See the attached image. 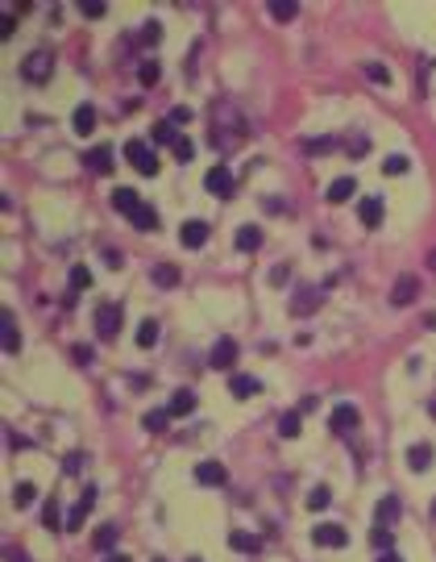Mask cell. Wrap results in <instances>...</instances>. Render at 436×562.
<instances>
[{"label":"cell","mask_w":436,"mask_h":562,"mask_svg":"<svg viewBox=\"0 0 436 562\" xmlns=\"http://www.w3.org/2000/svg\"><path fill=\"white\" fill-rule=\"evenodd\" d=\"M129 221H133V229H137V233H154V229H158V213H154L150 204H141Z\"/></svg>","instance_id":"cell-26"},{"label":"cell","mask_w":436,"mask_h":562,"mask_svg":"<svg viewBox=\"0 0 436 562\" xmlns=\"http://www.w3.org/2000/svg\"><path fill=\"white\" fill-rule=\"evenodd\" d=\"M116 534H121L116 525H100V529H96V538H91V550H96V554H112Z\"/></svg>","instance_id":"cell-23"},{"label":"cell","mask_w":436,"mask_h":562,"mask_svg":"<svg viewBox=\"0 0 436 562\" xmlns=\"http://www.w3.org/2000/svg\"><path fill=\"white\" fill-rule=\"evenodd\" d=\"M204 188H208L212 196L229 200V196H233V188H237V179H233V171H229V167H212V171L204 175Z\"/></svg>","instance_id":"cell-4"},{"label":"cell","mask_w":436,"mask_h":562,"mask_svg":"<svg viewBox=\"0 0 436 562\" xmlns=\"http://www.w3.org/2000/svg\"><path fill=\"white\" fill-rule=\"evenodd\" d=\"M312 542L324 546V550H345L349 546V534H345V525H316L312 529Z\"/></svg>","instance_id":"cell-5"},{"label":"cell","mask_w":436,"mask_h":562,"mask_svg":"<svg viewBox=\"0 0 436 562\" xmlns=\"http://www.w3.org/2000/svg\"><path fill=\"white\" fill-rule=\"evenodd\" d=\"M0 333H4V354H17L21 350V333H17V317L8 308L0 313Z\"/></svg>","instance_id":"cell-15"},{"label":"cell","mask_w":436,"mask_h":562,"mask_svg":"<svg viewBox=\"0 0 436 562\" xmlns=\"http://www.w3.org/2000/svg\"><path fill=\"white\" fill-rule=\"evenodd\" d=\"M141 425H146L150 433H166V425H171V413H166V408H154V413H146V417H141Z\"/></svg>","instance_id":"cell-30"},{"label":"cell","mask_w":436,"mask_h":562,"mask_svg":"<svg viewBox=\"0 0 436 562\" xmlns=\"http://www.w3.org/2000/svg\"><path fill=\"white\" fill-rule=\"evenodd\" d=\"M428 413H433V417H436V400H428Z\"/></svg>","instance_id":"cell-54"},{"label":"cell","mask_w":436,"mask_h":562,"mask_svg":"<svg viewBox=\"0 0 436 562\" xmlns=\"http://www.w3.org/2000/svg\"><path fill=\"white\" fill-rule=\"evenodd\" d=\"M366 150H370V138H366V133H354V138H349V154L358 158V154H366Z\"/></svg>","instance_id":"cell-43"},{"label":"cell","mask_w":436,"mask_h":562,"mask_svg":"<svg viewBox=\"0 0 436 562\" xmlns=\"http://www.w3.org/2000/svg\"><path fill=\"white\" fill-rule=\"evenodd\" d=\"M83 288H91V271L87 267H71V296L67 300H75V292H83Z\"/></svg>","instance_id":"cell-33"},{"label":"cell","mask_w":436,"mask_h":562,"mask_svg":"<svg viewBox=\"0 0 436 562\" xmlns=\"http://www.w3.org/2000/svg\"><path fill=\"white\" fill-rule=\"evenodd\" d=\"M154 562H162V559H154Z\"/></svg>","instance_id":"cell-56"},{"label":"cell","mask_w":436,"mask_h":562,"mask_svg":"<svg viewBox=\"0 0 436 562\" xmlns=\"http://www.w3.org/2000/svg\"><path fill=\"white\" fill-rule=\"evenodd\" d=\"M229 546L241 550V554H258V550H262V538H254V534H245V529H233V534H229Z\"/></svg>","instance_id":"cell-24"},{"label":"cell","mask_w":436,"mask_h":562,"mask_svg":"<svg viewBox=\"0 0 436 562\" xmlns=\"http://www.w3.org/2000/svg\"><path fill=\"white\" fill-rule=\"evenodd\" d=\"M270 17H274V21H295V17H299V4H287V0H270Z\"/></svg>","instance_id":"cell-32"},{"label":"cell","mask_w":436,"mask_h":562,"mask_svg":"<svg viewBox=\"0 0 436 562\" xmlns=\"http://www.w3.org/2000/svg\"><path fill=\"white\" fill-rule=\"evenodd\" d=\"M329 504H333V492H329L324 484L308 492V509H312V513H320V509H329Z\"/></svg>","instance_id":"cell-36"},{"label":"cell","mask_w":436,"mask_h":562,"mask_svg":"<svg viewBox=\"0 0 436 562\" xmlns=\"http://www.w3.org/2000/svg\"><path fill=\"white\" fill-rule=\"evenodd\" d=\"M79 467H83V454H67L62 471H67V475H79Z\"/></svg>","instance_id":"cell-46"},{"label":"cell","mask_w":436,"mask_h":562,"mask_svg":"<svg viewBox=\"0 0 436 562\" xmlns=\"http://www.w3.org/2000/svg\"><path fill=\"white\" fill-rule=\"evenodd\" d=\"M150 138H154L158 146H175V142H179V129H175V121L166 117V121H158V125H154V133H150Z\"/></svg>","instance_id":"cell-28"},{"label":"cell","mask_w":436,"mask_h":562,"mask_svg":"<svg viewBox=\"0 0 436 562\" xmlns=\"http://www.w3.org/2000/svg\"><path fill=\"white\" fill-rule=\"evenodd\" d=\"M79 13H83V17H104V4H91V0H83V4H79Z\"/></svg>","instance_id":"cell-47"},{"label":"cell","mask_w":436,"mask_h":562,"mask_svg":"<svg viewBox=\"0 0 436 562\" xmlns=\"http://www.w3.org/2000/svg\"><path fill=\"white\" fill-rule=\"evenodd\" d=\"M262 246V229L258 225H241L237 229V250H258Z\"/></svg>","instance_id":"cell-29"},{"label":"cell","mask_w":436,"mask_h":562,"mask_svg":"<svg viewBox=\"0 0 436 562\" xmlns=\"http://www.w3.org/2000/svg\"><path fill=\"white\" fill-rule=\"evenodd\" d=\"M299 425H304V417H299V413H283L279 433H283V438H299Z\"/></svg>","instance_id":"cell-39"},{"label":"cell","mask_w":436,"mask_h":562,"mask_svg":"<svg viewBox=\"0 0 436 562\" xmlns=\"http://www.w3.org/2000/svg\"><path fill=\"white\" fill-rule=\"evenodd\" d=\"M416 296H420V279H416V275H399L395 288H391V304H395V308H408Z\"/></svg>","instance_id":"cell-7"},{"label":"cell","mask_w":436,"mask_h":562,"mask_svg":"<svg viewBox=\"0 0 436 562\" xmlns=\"http://www.w3.org/2000/svg\"><path fill=\"white\" fill-rule=\"evenodd\" d=\"M104 562H129L125 554H104Z\"/></svg>","instance_id":"cell-52"},{"label":"cell","mask_w":436,"mask_h":562,"mask_svg":"<svg viewBox=\"0 0 436 562\" xmlns=\"http://www.w3.org/2000/svg\"><path fill=\"white\" fill-rule=\"evenodd\" d=\"M433 458H436V450L428 446V442H416V446L408 450V467H412V471H428Z\"/></svg>","instance_id":"cell-22"},{"label":"cell","mask_w":436,"mask_h":562,"mask_svg":"<svg viewBox=\"0 0 436 562\" xmlns=\"http://www.w3.org/2000/svg\"><path fill=\"white\" fill-rule=\"evenodd\" d=\"M191 562H200V559H191Z\"/></svg>","instance_id":"cell-57"},{"label":"cell","mask_w":436,"mask_h":562,"mask_svg":"<svg viewBox=\"0 0 436 562\" xmlns=\"http://www.w3.org/2000/svg\"><path fill=\"white\" fill-rule=\"evenodd\" d=\"M12 29H17V21L8 13H0V38H12Z\"/></svg>","instance_id":"cell-48"},{"label":"cell","mask_w":436,"mask_h":562,"mask_svg":"<svg viewBox=\"0 0 436 562\" xmlns=\"http://www.w3.org/2000/svg\"><path fill=\"white\" fill-rule=\"evenodd\" d=\"M358 404H337L333 408V417H329V429L333 433H349V429H358Z\"/></svg>","instance_id":"cell-8"},{"label":"cell","mask_w":436,"mask_h":562,"mask_svg":"<svg viewBox=\"0 0 436 562\" xmlns=\"http://www.w3.org/2000/svg\"><path fill=\"white\" fill-rule=\"evenodd\" d=\"M304 150L308 154H329V150H337V138H308Z\"/></svg>","instance_id":"cell-40"},{"label":"cell","mask_w":436,"mask_h":562,"mask_svg":"<svg viewBox=\"0 0 436 562\" xmlns=\"http://www.w3.org/2000/svg\"><path fill=\"white\" fill-rule=\"evenodd\" d=\"M408 167H412V158H408V154H391V158L383 163V175H403Z\"/></svg>","instance_id":"cell-41"},{"label":"cell","mask_w":436,"mask_h":562,"mask_svg":"<svg viewBox=\"0 0 436 562\" xmlns=\"http://www.w3.org/2000/svg\"><path fill=\"white\" fill-rule=\"evenodd\" d=\"M208 363H212L216 371H229V367L237 363V342H233V338H220V342L212 346V358H208Z\"/></svg>","instance_id":"cell-11"},{"label":"cell","mask_w":436,"mask_h":562,"mask_svg":"<svg viewBox=\"0 0 436 562\" xmlns=\"http://www.w3.org/2000/svg\"><path fill=\"white\" fill-rule=\"evenodd\" d=\"M150 279H154L158 288H175V283H179V267H175V263H158V267L150 271Z\"/></svg>","instance_id":"cell-27"},{"label":"cell","mask_w":436,"mask_h":562,"mask_svg":"<svg viewBox=\"0 0 436 562\" xmlns=\"http://www.w3.org/2000/svg\"><path fill=\"white\" fill-rule=\"evenodd\" d=\"M362 75H366L370 83H391V71H387L383 63H362Z\"/></svg>","instance_id":"cell-38"},{"label":"cell","mask_w":436,"mask_h":562,"mask_svg":"<svg viewBox=\"0 0 436 562\" xmlns=\"http://www.w3.org/2000/svg\"><path fill=\"white\" fill-rule=\"evenodd\" d=\"M71 125H75V133L91 138V129H96V108H91V104H75V113H71Z\"/></svg>","instance_id":"cell-19"},{"label":"cell","mask_w":436,"mask_h":562,"mask_svg":"<svg viewBox=\"0 0 436 562\" xmlns=\"http://www.w3.org/2000/svg\"><path fill=\"white\" fill-rule=\"evenodd\" d=\"M320 304H324V288L308 283V288H299V292H295V300H291V317H312Z\"/></svg>","instance_id":"cell-3"},{"label":"cell","mask_w":436,"mask_h":562,"mask_svg":"<svg viewBox=\"0 0 436 562\" xmlns=\"http://www.w3.org/2000/svg\"><path fill=\"white\" fill-rule=\"evenodd\" d=\"M91 504H96V488H83V496H79V504L67 513V529L75 534V529H83V521H87V513H91Z\"/></svg>","instance_id":"cell-10"},{"label":"cell","mask_w":436,"mask_h":562,"mask_svg":"<svg viewBox=\"0 0 436 562\" xmlns=\"http://www.w3.org/2000/svg\"><path fill=\"white\" fill-rule=\"evenodd\" d=\"M154 342H158V321H141V325H137V346L150 350Z\"/></svg>","instance_id":"cell-34"},{"label":"cell","mask_w":436,"mask_h":562,"mask_svg":"<svg viewBox=\"0 0 436 562\" xmlns=\"http://www.w3.org/2000/svg\"><path fill=\"white\" fill-rule=\"evenodd\" d=\"M399 513H403L399 496H383V500H378V509H374V521L387 529V525H395V521H399Z\"/></svg>","instance_id":"cell-18"},{"label":"cell","mask_w":436,"mask_h":562,"mask_svg":"<svg viewBox=\"0 0 436 562\" xmlns=\"http://www.w3.org/2000/svg\"><path fill=\"white\" fill-rule=\"evenodd\" d=\"M358 217H362V225H366V229H378V225H383V200H378V196H362Z\"/></svg>","instance_id":"cell-13"},{"label":"cell","mask_w":436,"mask_h":562,"mask_svg":"<svg viewBox=\"0 0 436 562\" xmlns=\"http://www.w3.org/2000/svg\"><path fill=\"white\" fill-rule=\"evenodd\" d=\"M270 283L283 288V283H287V267H274V271H270Z\"/></svg>","instance_id":"cell-49"},{"label":"cell","mask_w":436,"mask_h":562,"mask_svg":"<svg viewBox=\"0 0 436 562\" xmlns=\"http://www.w3.org/2000/svg\"><path fill=\"white\" fill-rule=\"evenodd\" d=\"M229 392L237 400H250V396H262V383H258V375H233L229 379Z\"/></svg>","instance_id":"cell-16"},{"label":"cell","mask_w":436,"mask_h":562,"mask_svg":"<svg viewBox=\"0 0 436 562\" xmlns=\"http://www.w3.org/2000/svg\"><path fill=\"white\" fill-rule=\"evenodd\" d=\"M166 413H171V417H191V413H195V392H191V388H179V392L171 396Z\"/></svg>","instance_id":"cell-17"},{"label":"cell","mask_w":436,"mask_h":562,"mask_svg":"<svg viewBox=\"0 0 436 562\" xmlns=\"http://www.w3.org/2000/svg\"><path fill=\"white\" fill-rule=\"evenodd\" d=\"M433 521H436V500H433Z\"/></svg>","instance_id":"cell-55"},{"label":"cell","mask_w":436,"mask_h":562,"mask_svg":"<svg viewBox=\"0 0 436 562\" xmlns=\"http://www.w3.org/2000/svg\"><path fill=\"white\" fill-rule=\"evenodd\" d=\"M195 479H200L204 488H220L229 475H225V463H200V467H195Z\"/></svg>","instance_id":"cell-21"},{"label":"cell","mask_w":436,"mask_h":562,"mask_svg":"<svg viewBox=\"0 0 436 562\" xmlns=\"http://www.w3.org/2000/svg\"><path fill=\"white\" fill-rule=\"evenodd\" d=\"M21 75H25V83H46V79L54 75V54H50V50H33V54L21 63Z\"/></svg>","instance_id":"cell-1"},{"label":"cell","mask_w":436,"mask_h":562,"mask_svg":"<svg viewBox=\"0 0 436 562\" xmlns=\"http://www.w3.org/2000/svg\"><path fill=\"white\" fill-rule=\"evenodd\" d=\"M133 42H137V46H158V42H162V25H158V21H141L137 33H133Z\"/></svg>","instance_id":"cell-25"},{"label":"cell","mask_w":436,"mask_h":562,"mask_svg":"<svg viewBox=\"0 0 436 562\" xmlns=\"http://www.w3.org/2000/svg\"><path fill=\"white\" fill-rule=\"evenodd\" d=\"M141 204H146V200H141V196H137L133 188H116V192H112V208H116L121 217H133V213H137Z\"/></svg>","instance_id":"cell-12"},{"label":"cell","mask_w":436,"mask_h":562,"mask_svg":"<svg viewBox=\"0 0 436 562\" xmlns=\"http://www.w3.org/2000/svg\"><path fill=\"white\" fill-rule=\"evenodd\" d=\"M378 562H403V559H399L395 550H387V554H378Z\"/></svg>","instance_id":"cell-50"},{"label":"cell","mask_w":436,"mask_h":562,"mask_svg":"<svg viewBox=\"0 0 436 562\" xmlns=\"http://www.w3.org/2000/svg\"><path fill=\"white\" fill-rule=\"evenodd\" d=\"M67 517H62V509H58V500H46V509H42V525L46 529H58Z\"/></svg>","instance_id":"cell-37"},{"label":"cell","mask_w":436,"mask_h":562,"mask_svg":"<svg viewBox=\"0 0 436 562\" xmlns=\"http://www.w3.org/2000/svg\"><path fill=\"white\" fill-rule=\"evenodd\" d=\"M171 150H175V158H179V163H191V158H195V142H191V138H179Z\"/></svg>","instance_id":"cell-42"},{"label":"cell","mask_w":436,"mask_h":562,"mask_svg":"<svg viewBox=\"0 0 436 562\" xmlns=\"http://www.w3.org/2000/svg\"><path fill=\"white\" fill-rule=\"evenodd\" d=\"M171 121H175V125H187V121H191V108H187V104L171 108Z\"/></svg>","instance_id":"cell-45"},{"label":"cell","mask_w":436,"mask_h":562,"mask_svg":"<svg viewBox=\"0 0 436 562\" xmlns=\"http://www.w3.org/2000/svg\"><path fill=\"white\" fill-rule=\"evenodd\" d=\"M125 158L141 171V175H158V154L146 142H125Z\"/></svg>","instance_id":"cell-2"},{"label":"cell","mask_w":436,"mask_h":562,"mask_svg":"<svg viewBox=\"0 0 436 562\" xmlns=\"http://www.w3.org/2000/svg\"><path fill=\"white\" fill-rule=\"evenodd\" d=\"M83 167L91 171V175H108L116 163H112V146H96V150H87L83 154Z\"/></svg>","instance_id":"cell-9"},{"label":"cell","mask_w":436,"mask_h":562,"mask_svg":"<svg viewBox=\"0 0 436 562\" xmlns=\"http://www.w3.org/2000/svg\"><path fill=\"white\" fill-rule=\"evenodd\" d=\"M179 242H183L187 250H200V246L208 242V225H204V221H183V229H179Z\"/></svg>","instance_id":"cell-14"},{"label":"cell","mask_w":436,"mask_h":562,"mask_svg":"<svg viewBox=\"0 0 436 562\" xmlns=\"http://www.w3.org/2000/svg\"><path fill=\"white\" fill-rule=\"evenodd\" d=\"M354 192H358V179L341 175V179H333V183H329V192H324V196H329V204H345Z\"/></svg>","instance_id":"cell-20"},{"label":"cell","mask_w":436,"mask_h":562,"mask_svg":"<svg viewBox=\"0 0 436 562\" xmlns=\"http://www.w3.org/2000/svg\"><path fill=\"white\" fill-rule=\"evenodd\" d=\"M8 562H29V559H25L21 550H8Z\"/></svg>","instance_id":"cell-51"},{"label":"cell","mask_w":436,"mask_h":562,"mask_svg":"<svg viewBox=\"0 0 436 562\" xmlns=\"http://www.w3.org/2000/svg\"><path fill=\"white\" fill-rule=\"evenodd\" d=\"M33 500H37V488H33V484H17V488H12V504H17V509H29Z\"/></svg>","instance_id":"cell-35"},{"label":"cell","mask_w":436,"mask_h":562,"mask_svg":"<svg viewBox=\"0 0 436 562\" xmlns=\"http://www.w3.org/2000/svg\"><path fill=\"white\" fill-rule=\"evenodd\" d=\"M137 79H141V88H154V83L162 79V67H158L154 58H146V63L137 67Z\"/></svg>","instance_id":"cell-31"},{"label":"cell","mask_w":436,"mask_h":562,"mask_svg":"<svg viewBox=\"0 0 436 562\" xmlns=\"http://www.w3.org/2000/svg\"><path fill=\"white\" fill-rule=\"evenodd\" d=\"M428 267H433V271H436V246H433V250H428Z\"/></svg>","instance_id":"cell-53"},{"label":"cell","mask_w":436,"mask_h":562,"mask_svg":"<svg viewBox=\"0 0 436 562\" xmlns=\"http://www.w3.org/2000/svg\"><path fill=\"white\" fill-rule=\"evenodd\" d=\"M96 329H100L104 342H112L116 329H121V304H100L96 308Z\"/></svg>","instance_id":"cell-6"},{"label":"cell","mask_w":436,"mask_h":562,"mask_svg":"<svg viewBox=\"0 0 436 562\" xmlns=\"http://www.w3.org/2000/svg\"><path fill=\"white\" fill-rule=\"evenodd\" d=\"M370 542H374V546H378V550L387 554V550H391V529H383V525H378V529L370 534Z\"/></svg>","instance_id":"cell-44"}]
</instances>
